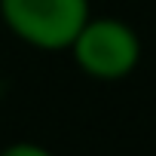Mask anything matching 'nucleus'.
I'll use <instances>...</instances> for the list:
<instances>
[{"mask_svg":"<svg viewBox=\"0 0 156 156\" xmlns=\"http://www.w3.org/2000/svg\"><path fill=\"white\" fill-rule=\"evenodd\" d=\"M0 16L28 46L58 52L89 22V0H0Z\"/></svg>","mask_w":156,"mask_h":156,"instance_id":"nucleus-1","label":"nucleus"},{"mask_svg":"<svg viewBox=\"0 0 156 156\" xmlns=\"http://www.w3.org/2000/svg\"><path fill=\"white\" fill-rule=\"evenodd\" d=\"M70 52L80 70L95 80H122L141 61V40L119 19H89Z\"/></svg>","mask_w":156,"mask_h":156,"instance_id":"nucleus-2","label":"nucleus"}]
</instances>
